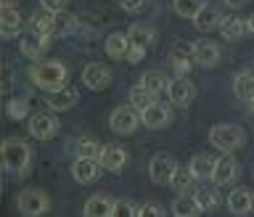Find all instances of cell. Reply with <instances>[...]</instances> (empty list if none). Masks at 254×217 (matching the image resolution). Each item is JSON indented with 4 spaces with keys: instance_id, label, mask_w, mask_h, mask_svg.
<instances>
[{
    "instance_id": "43",
    "label": "cell",
    "mask_w": 254,
    "mask_h": 217,
    "mask_svg": "<svg viewBox=\"0 0 254 217\" xmlns=\"http://www.w3.org/2000/svg\"><path fill=\"white\" fill-rule=\"evenodd\" d=\"M16 3H19V0H0V5H3V8H13Z\"/></svg>"
},
{
    "instance_id": "31",
    "label": "cell",
    "mask_w": 254,
    "mask_h": 217,
    "mask_svg": "<svg viewBox=\"0 0 254 217\" xmlns=\"http://www.w3.org/2000/svg\"><path fill=\"white\" fill-rule=\"evenodd\" d=\"M193 196H196V202L201 204V210L204 212H212V210H217V204H220V194H217V186H198L193 191Z\"/></svg>"
},
{
    "instance_id": "41",
    "label": "cell",
    "mask_w": 254,
    "mask_h": 217,
    "mask_svg": "<svg viewBox=\"0 0 254 217\" xmlns=\"http://www.w3.org/2000/svg\"><path fill=\"white\" fill-rule=\"evenodd\" d=\"M143 56H146V51H143V48L130 45V53H127V59H125V61H130V64H140V61H143Z\"/></svg>"
},
{
    "instance_id": "8",
    "label": "cell",
    "mask_w": 254,
    "mask_h": 217,
    "mask_svg": "<svg viewBox=\"0 0 254 217\" xmlns=\"http://www.w3.org/2000/svg\"><path fill=\"white\" fill-rule=\"evenodd\" d=\"M241 178V164L236 162L233 154H222L217 159V164H214V175H212V183L217 188H225L230 183H236Z\"/></svg>"
},
{
    "instance_id": "22",
    "label": "cell",
    "mask_w": 254,
    "mask_h": 217,
    "mask_svg": "<svg viewBox=\"0 0 254 217\" xmlns=\"http://www.w3.org/2000/svg\"><path fill=\"white\" fill-rule=\"evenodd\" d=\"M27 27H29V32H35V35L56 37V35H53V32H56V13L48 11V8H43V11L32 13V19H29Z\"/></svg>"
},
{
    "instance_id": "37",
    "label": "cell",
    "mask_w": 254,
    "mask_h": 217,
    "mask_svg": "<svg viewBox=\"0 0 254 217\" xmlns=\"http://www.w3.org/2000/svg\"><path fill=\"white\" fill-rule=\"evenodd\" d=\"M114 217H138V207H132L130 202L119 199L117 207H114Z\"/></svg>"
},
{
    "instance_id": "44",
    "label": "cell",
    "mask_w": 254,
    "mask_h": 217,
    "mask_svg": "<svg viewBox=\"0 0 254 217\" xmlns=\"http://www.w3.org/2000/svg\"><path fill=\"white\" fill-rule=\"evenodd\" d=\"M249 32H252V35H254V13L249 16Z\"/></svg>"
},
{
    "instance_id": "4",
    "label": "cell",
    "mask_w": 254,
    "mask_h": 217,
    "mask_svg": "<svg viewBox=\"0 0 254 217\" xmlns=\"http://www.w3.org/2000/svg\"><path fill=\"white\" fill-rule=\"evenodd\" d=\"M16 210L24 217H40V215L51 212V196L40 188H24L16 196Z\"/></svg>"
},
{
    "instance_id": "15",
    "label": "cell",
    "mask_w": 254,
    "mask_h": 217,
    "mask_svg": "<svg viewBox=\"0 0 254 217\" xmlns=\"http://www.w3.org/2000/svg\"><path fill=\"white\" fill-rule=\"evenodd\" d=\"M77 101H79V90L77 87H66V85L59 87V90H48L45 95V103L53 111H69L77 106Z\"/></svg>"
},
{
    "instance_id": "17",
    "label": "cell",
    "mask_w": 254,
    "mask_h": 217,
    "mask_svg": "<svg viewBox=\"0 0 254 217\" xmlns=\"http://www.w3.org/2000/svg\"><path fill=\"white\" fill-rule=\"evenodd\" d=\"M114 207H117V199H111L106 194H93L85 202L82 215L85 217H114Z\"/></svg>"
},
{
    "instance_id": "12",
    "label": "cell",
    "mask_w": 254,
    "mask_h": 217,
    "mask_svg": "<svg viewBox=\"0 0 254 217\" xmlns=\"http://www.w3.org/2000/svg\"><path fill=\"white\" fill-rule=\"evenodd\" d=\"M82 85L87 90H103V87H109L111 85V69L98 64V61H90L82 69Z\"/></svg>"
},
{
    "instance_id": "35",
    "label": "cell",
    "mask_w": 254,
    "mask_h": 217,
    "mask_svg": "<svg viewBox=\"0 0 254 217\" xmlns=\"http://www.w3.org/2000/svg\"><path fill=\"white\" fill-rule=\"evenodd\" d=\"M101 148H103V146H101L95 138H79L77 146H74L77 156H85V159H98V156H101Z\"/></svg>"
},
{
    "instance_id": "21",
    "label": "cell",
    "mask_w": 254,
    "mask_h": 217,
    "mask_svg": "<svg viewBox=\"0 0 254 217\" xmlns=\"http://www.w3.org/2000/svg\"><path fill=\"white\" fill-rule=\"evenodd\" d=\"M130 35H125V32H111V35L106 37V43H103V48H106V56L114 61H122L127 59V53H130Z\"/></svg>"
},
{
    "instance_id": "42",
    "label": "cell",
    "mask_w": 254,
    "mask_h": 217,
    "mask_svg": "<svg viewBox=\"0 0 254 217\" xmlns=\"http://www.w3.org/2000/svg\"><path fill=\"white\" fill-rule=\"evenodd\" d=\"M222 3H225L228 8H233V11H238V8H244L249 0H222Z\"/></svg>"
},
{
    "instance_id": "7",
    "label": "cell",
    "mask_w": 254,
    "mask_h": 217,
    "mask_svg": "<svg viewBox=\"0 0 254 217\" xmlns=\"http://www.w3.org/2000/svg\"><path fill=\"white\" fill-rule=\"evenodd\" d=\"M190 51H193V61L198 64V67H204V69H212V67H217V64L222 61L220 43H214V40H209V37L196 40V43L190 45Z\"/></svg>"
},
{
    "instance_id": "23",
    "label": "cell",
    "mask_w": 254,
    "mask_h": 217,
    "mask_svg": "<svg viewBox=\"0 0 254 217\" xmlns=\"http://www.w3.org/2000/svg\"><path fill=\"white\" fill-rule=\"evenodd\" d=\"M170 64L175 69V77H188L190 69H193V51H190V45L188 48H183V45L175 48L170 53Z\"/></svg>"
},
{
    "instance_id": "16",
    "label": "cell",
    "mask_w": 254,
    "mask_h": 217,
    "mask_svg": "<svg viewBox=\"0 0 254 217\" xmlns=\"http://www.w3.org/2000/svg\"><path fill=\"white\" fill-rule=\"evenodd\" d=\"M98 162H101L103 170L119 172V170H125V164H127V151L119 146V143H106V146L101 148Z\"/></svg>"
},
{
    "instance_id": "36",
    "label": "cell",
    "mask_w": 254,
    "mask_h": 217,
    "mask_svg": "<svg viewBox=\"0 0 254 217\" xmlns=\"http://www.w3.org/2000/svg\"><path fill=\"white\" fill-rule=\"evenodd\" d=\"M5 111H8L11 119H27L29 117V101L27 98H11L8 106H5Z\"/></svg>"
},
{
    "instance_id": "20",
    "label": "cell",
    "mask_w": 254,
    "mask_h": 217,
    "mask_svg": "<svg viewBox=\"0 0 254 217\" xmlns=\"http://www.w3.org/2000/svg\"><path fill=\"white\" fill-rule=\"evenodd\" d=\"M220 32H222V37H225L228 43H238V40H244L246 35H249V19L228 16V19H222Z\"/></svg>"
},
{
    "instance_id": "10",
    "label": "cell",
    "mask_w": 254,
    "mask_h": 217,
    "mask_svg": "<svg viewBox=\"0 0 254 217\" xmlns=\"http://www.w3.org/2000/svg\"><path fill=\"white\" fill-rule=\"evenodd\" d=\"M225 204H228V212L236 215V217L252 215V212H254V191L246 188V186H238V188H233V191L228 194Z\"/></svg>"
},
{
    "instance_id": "6",
    "label": "cell",
    "mask_w": 254,
    "mask_h": 217,
    "mask_svg": "<svg viewBox=\"0 0 254 217\" xmlns=\"http://www.w3.org/2000/svg\"><path fill=\"white\" fill-rule=\"evenodd\" d=\"M175 170H178V159L172 154H167V151H159V154H154L148 162V178L154 180L156 186H170Z\"/></svg>"
},
{
    "instance_id": "1",
    "label": "cell",
    "mask_w": 254,
    "mask_h": 217,
    "mask_svg": "<svg viewBox=\"0 0 254 217\" xmlns=\"http://www.w3.org/2000/svg\"><path fill=\"white\" fill-rule=\"evenodd\" d=\"M0 154H3V167L11 175H27L29 167H32V156H35V151L27 141L21 138H5L3 141V148H0Z\"/></svg>"
},
{
    "instance_id": "3",
    "label": "cell",
    "mask_w": 254,
    "mask_h": 217,
    "mask_svg": "<svg viewBox=\"0 0 254 217\" xmlns=\"http://www.w3.org/2000/svg\"><path fill=\"white\" fill-rule=\"evenodd\" d=\"M209 143L214 148H220L222 154H233V151L246 146V130L241 125H230V122L214 125L209 130Z\"/></svg>"
},
{
    "instance_id": "34",
    "label": "cell",
    "mask_w": 254,
    "mask_h": 217,
    "mask_svg": "<svg viewBox=\"0 0 254 217\" xmlns=\"http://www.w3.org/2000/svg\"><path fill=\"white\" fill-rule=\"evenodd\" d=\"M204 5H206V0H172V8L180 19H193Z\"/></svg>"
},
{
    "instance_id": "18",
    "label": "cell",
    "mask_w": 254,
    "mask_h": 217,
    "mask_svg": "<svg viewBox=\"0 0 254 217\" xmlns=\"http://www.w3.org/2000/svg\"><path fill=\"white\" fill-rule=\"evenodd\" d=\"M222 19H225V16H222L220 8L212 5V3H206L201 11L193 16V27H196L198 32H212V29H220Z\"/></svg>"
},
{
    "instance_id": "30",
    "label": "cell",
    "mask_w": 254,
    "mask_h": 217,
    "mask_svg": "<svg viewBox=\"0 0 254 217\" xmlns=\"http://www.w3.org/2000/svg\"><path fill=\"white\" fill-rule=\"evenodd\" d=\"M140 85L146 87V90H151L154 95H162V93H167L170 79H167V74H162V72H143V74H140Z\"/></svg>"
},
{
    "instance_id": "40",
    "label": "cell",
    "mask_w": 254,
    "mask_h": 217,
    "mask_svg": "<svg viewBox=\"0 0 254 217\" xmlns=\"http://www.w3.org/2000/svg\"><path fill=\"white\" fill-rule=\"evenodd\" d=\"M66 3H69V0H40V5L48 8V11H53V13L66 11Z\"/></svg>"
},
{
    "instance_id": "45",
    "label": "cell",
    "mask_w": 254,
    "mask_h": 217,
    "mask_svg": "<svg viewBox=\"0 0 254 217\" xmlns=\"http://www.w3.org/2000/svg\"><path fill=\"white\" fill-rule=\"evenodd\" d=\"M249 114H252V117H254V98H252V101H249Z\"/></svg>"
},
{
    "instance_id": "2",
    "label": "cell",
    "mask_w": 254,
    "mask_h": 217,
    "mask_svg": "<svg viewBox=\"0 0 254 217\" xmlns=\"http://www.w3.org/2000/svg\"><path fill=\"white\" fill-rule=\"evenodd\" d=\"M29 79L43 90H59V87L66 85L69 69L61 61H35L29 67Z\"/></svg>"
},
{
    "instance_id": "38",
    "label": "cell",
    "mask_w": 254,
    "mask_h": 217,
    "mask_svg": "<svg viewBox=\"0 0 254 217\" xmlns=\"http://www.w3.org/2000/svg\"><path fill=\"white\" fill-rule=\"evenodd\" d=\"M162 215H164V207L156 204V202H148V204L138 207V217H162Z\"/></svg>"
},
{
    "instance_id": "39",
    "label": "cell",
    "mask_w": 254,
    "mask_h": 217,
    "mask_svg": "<svg viewBox=\"0 0 254 217\" xmlns=\"http://www.w3.org/2000/svg\"><path fill=\"white\" fill-rule=\"evenodd\" d=\"M148 0H119V8H122L125 13H140L143 8H146Z\"/></svg>"
},
{
    "instance_id": "13",
    "label": "cell",
    "mask_w": 254,
    "mask_h": 217,
    "mask_svg": "<svg viewBox=\"0 0 254 217\" xmlns=\"http://www.w3.org/2000/svg\"><path fill=\"white\" fill-rule=\"evenodd\" d=\"M101 162L98 159H85V156H77L74 162H71V178H74L77 183H82V186H87V183H95L101 178Z\"/></svg>"
},
{
    "instance_id": "25",
    "label": "cell",
    "mask_w": 254,
    "mask_h": 217,
    "mask_svg": "<svg viewBox=\"0 0 254 217\" xmlns=\"http://www.w3.org/2000/svg\"><path fill=\"white\" fill-rule=\"evenodd\" d=\"M214 164H217V159H214V156H209V154H196L193 159H190L188 170L193 172L196 180H212Z\"/></svg>"
},
{
    "instance_id": "28",
    "label": "cell",
    "mask_w": 254,
    "mask_h": 217,
    "mask_svg": "<svg viewBox=\"0 0 254 217\" xmlns=\"http://www.w3.org/2000/svg\"><path fill=\"white\" fill-rule=\"evenodd\" d=\"M233 93H236V98H241L246 103L254 98V72H241V74H236Z\"/></svg>"
},
{
    "instance_id": "19",
    "label": "cell",
    "mask_w": 254,
    "mask_h": 217,
    "mask_svg": "<svg viewBox=\"0 0 254 217\" xmlns=\"http://www.w3.org/2000/svg\"><path fill=\"white\" fill-rule=\"evenodd\" d=\"M24 29V19L19 13V8H3V13H0V35L3 40H11V37H19Z\"/></svg>"
},
{
    "instance_id": "9",
    "label": "cell",
    "mask_w": 254,
    "mask_h": 217,
    "mask_svg": "<svg viewBox=\"0 0 254 217\" xmlns=\"http://www.w3.org/2000/svg\"><path fill=\"white\" fill-rule=\"evenodd\" d=\"M167 98H170L172 106H190L196 98V85L190 82L188 77H175L170 79V85H167Z\"/></svg>"
},
{
    "instance_id": "32",
    "label": "cell",
    "mask_w": 254,
    "mask_h": 217,
    "mask_svg": "<svg viewBox=\"0 0 254 217\" xmlns=\"http://www.w3.org/2000/svg\"><path fill=\"white\" fill-rule=\"evenodd\" d=\"M193 172L188 170V167H178L172 175V180H170V188L175 191V194H188L190 188H193Z\"/></svg>"
},
{
    "instance_id": "29",
    "label": "cell",
    "mask_w": 254,
    "mask_h": 217,
    "mask_svg": "<svg viewBox=\"0 0 254 217\" xmlns=\"http://www.w3.org/2000/svg\"><path fill=\"white\" fill-rule=\"evenodd\" d=\"M79 29V19L74 13H66V11H59L56 13V37H69L74 35V32Z\"/></svg>"
},
{
    "instance_id": "14",
    "label": "cell",
    "mask_w": 254,
    "mask_h": 217,
    "mask_svg": "<svg viewBox=\"0 0 254 217\" xmlns=\"http://www.w3.org/2000/svg\"><path fill=\"white\" fill-rule=\"evenodd\" d=\"M140 122L148 127V130H162V127L172 125V109L164 106V103H154V106L140 111Z\"/></svg>"
},
{
    "instance_id": "26",
    "label": "cell",
    "mask_w": 254,
    "mask_h": 217,
    "mask_svg": "<svg viewBox=\"0 0 254 217\" xmlns=\"http://www.w3.org/2000/svg\"><path fill=\"white\" fill-rule=\"evenodd\" d=\"M201 204L196 202V196H190V194H178V199L172 202V215L175 217H196V215H201Z\"/></svg>"
},
{
    "instance_id": "11",
    "label": "cell",
    "mask_w": 254,
    "mask_h": 217,
    "mask_svg": "<svg viewBox=\"0 0 254 217\" xmlns=\"http://www.w3.org/2000/svg\"><path fill=\"white\" fill-rule=\"evenodd\" d=\"M59 133V119L53 114H45V111H35L29 114V135L37 141H51L53 135Z\"/></svg>"
},
{
    "instance_id": "24",
    "label": "cell",
    "mask_w": 254,
    "mask_h": 217,
    "mask_svg": "<svg viewBox=\"0 0 254 217\" xmlns=\"http://www.w3.org/2000/svg\"><path fill=\"white\" fill-rule=\"evenodd\" d=\"M48 45H51V37L35 35V32H29V35L21 37V53L27 56V59H32V61H37L40 56L48 51Z\"/></svg>"
},
{
    "instance_id": "27",
    "label": "cell",
    "mask_w": 254,
    "mask_h": 217,
    "mask_svg": "<svg viewBox=\"0 0 254 217\" xmlns=\"http://www.w3.org/2000/svg\"><path fill=\"white\" fill-rule=\"evenodd\" d=\"M127 35H130V43L135 48H143V51H148V48L156 43L154 27H146V24H132V27L127 29Z\"/></svg>"
},
{
    "instance_id": "5",
    "label": "cell",
    "mask_w": 254,
    "mask_h": 217,
    "mask_svg": "<svg viewBox=\"0 0 254 217\" xmlns=\"http://www.w3.org/2000/svg\"><path fill=\"white\" fill-rule=\"evenodd\" d=\"M143 122H140V111L132 106V103H127V106H117L111 111L109 117V127L114 135H132L138 130Z\"/></svg>"
},
{
    "instance_id": "33",
    "label": "cell",
    "mask_w": 254,
    "mask_h": 217,
    "mask_svg": "<svg viewBox=\"0 0 254 217\" xmlns=\"http://www.w3.org/2000/svg\"><path fill=\"white\" fill-rule=\"evenodd\" d=\"M130 103H132V106L138 109V111H143V109L154 106V103H156V95L151 93V90H146V87L138 82V85L130 87Z\"/></svg>"
}]
</instances>
